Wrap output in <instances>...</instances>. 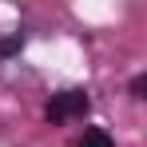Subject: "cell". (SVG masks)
I'll return each instance as SVG.
<instances>
[{"instance_id":"3957f363","label":"cell","mask_w":147,"mask_h":147,"mask_svg":"<svg viewBox=\"0 0 147 147\" xmlns=\"http://www.w3.org/2000/svg\"><path fill=\"white\" fill-rule=\"evenodd\" d=\"M147 92V76H135V80H131V96H143Z\"/></svg>"},{"instance_id":"7a4b0ae2","label":"cell","mask_w":147,"mask_h":147,"mask_svg":"<svg viewBox=\"0 0 147 147\" xmlns=\"http://www.w3.org/2000/svg\"><path fill=\"white\" fill-rule=\"evenodd\" d=\"M80 147H115V139H111L103 127H88L84 139H80Z\"/></svg>"},{"instance_id":"6da1fadb","label":"cell","mask_w":147,"mask_h":147,"mask_svg":"<svg viewBox=\"0 0 147 147\" xmlns=\"http://www.w3.org/2000/svg\"><path fill=\"white\" fill-rule=\"evenodd\" d=\"M88 92H60V96H52L48 103V119L52 123H64V119H76V115H88Z\"/></svg>"}]
</instances>
